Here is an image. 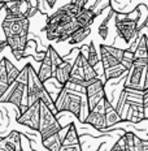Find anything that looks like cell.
Returning <instances> with one entry per match:
<instances>
[{"mask_svg":"<svg viewBox=\"0 0 148 151\" xmlns=\"http://www.w3.org/2000/svg\"><path fill=\"white\" fill-rule=\"evenodd\" d=\"M79 136H78V130L74 124H69L66 127V133L65 137H62V145L64 146H70V145H79Z\"/></svg>","mask_w":148,"mask_h":151,"instance_id":"18","label":"cell"},{"mask_svg":"<svg viewBox=\"0 0 148 151\" xmlns=\"http://www.w3.org/2000/svg\"><path fill=\"white\" fill-rule=\"evenodd\" d=\"M39 104L40 100H36L35 103H33L31 106L27 107L25 109V112L18 115L17 117L18 124L33 129V130H38L39 129Z\"/></svg>","mask_w":148,"mask_h":151,"instance_id":"9","label":"cell"},{"mask_svg":"<svg viewBox=\"0 0 148 151\" xmlns=\"http://www.w3.org/2000/svg\"><path fill=\"white\" fill-rule=\"evenodd\" d=\"M111 151H130L126 147V145H125V142H124V139H122V137L119 138V139L116 142V145L111 149Z\"/></svg>","mask_w":148,"mask_h":151,"instance_id":"27","label":"cell"},{"mask_svg":"<svg viewBox=\"0 0 148 151\" xmlns=\"http://www.w3.org/2000/svg\"><path fill=\"white\" fill-rule=\"evenodd\" d=\"M148 89V63L144 68V74H143V83H142V91Z\"/></svg>","mask_w":148,"mask_h":151,"instance_id":"29","label":"cell"},{"mask_svg":"<svg viewBox=\"0 0 148 151\" xmlns=\"http://www.w3.org/2000/svg\"><path fill=\"white\" fill-rule=\"evenodd\" d=\"M4 59V67H5V72H7V77H8V83H12L16 78L18 77L20 74L21 69H18L16 65L12 63L9 59L7 58H3Z\"/></svg>","mask_w":148,"mask_h":151,"instance_id":"21","label":"cell"},{"mask_svg":"<svg viewBox=\"0 0 148 151\" xmlns=\"http://www.w3.org/2000/svg\"><path fill=\"white\" fill-rule=\"evenodd\" d=\"M142 100H143V108H144V107L148 106V89L143 90V93H142Z\"/></svg>","mask_w":148,"mask_h":151,"instance_id":"31","label":"cell"},{"mask_svg":"<svg viewBox=\"0 0 148 151\" xmlns=\"http://www.w3.org/2000/svg\"><path fill=\"white\" fill-rule=\"evenodd\" d=\"M36 74H38L39 80L42 81L43 83L48 82V81L53 77V69H52L51 59H49L48 52H46V55H44V58H43V60L40 61V68H39V70L36 72Z\"/></svg>","mask_w":148,"mask_h":151,"instance_id":"14","label":"cell"},{"mask_svg":"<svg viewBox=\"0 0 148 151\" xmlns=\"http://www.w3.org/2000/svg\"><path fill=\"white\" fill-rule=\"evenodd\" d=\"M83 122L91 125L92 128L97 129V130H105L108 128L105 121V112H104V100L100 102L94 109H91Z\"/></svg>","mask_w":148,"mask_h":151,"instance_id":"10","label":"cell"},{"mask_svg":"<svg viewBox=\"0 0 148 151\" xmlns=\"http://www.w3.org/2000/svg\"><path fill=\"white\" fill-rule=\"evenodd\" d=\"M133 63H134V52L130 51V50H125L122 60H121V65L126 70H129V69L133 67Z\"/></svg>","mask_w":148,"mask_h":151,"instance_id":"26","label":"cell"},{"mask_svg":"<svg viewBox=\"0 0 148 151\" xmlns=\"http://www.w3.org/2000/svg\"><path fill=\"white\" fill-rule=\"evenodd\" d=\"M59 151H82L81 143L79 145H70V146H64L62 145Z\"/></svg>","mask_w":148,"mask_h":151,"instance_id":"28","label":"cell"},{"mask_svg":"<svg viewBox=\"0 0 148 151\" xmlns=\"http://www.w3.org/2000/svg\"><path fill=\"white\" fill-rule=\"evenodd\" d=\"M86 60L91 67H95L97 63L100 61V52H97L96 46L94 42H91L89 45V51H87V55H86Z\"/></svg>","mask_w":148,"mask_h":151,"instance_id":"23","label":"cell"},{"mask_svg":"<svg viewBox=\"0 0 148 151\" xmlns=\"http://www.w3.org/2000/svg\"><path fill=\"white\" fill-rule=\"evenodd\" d=\"M26 96H27V107L35 103L36 100H40L48 107L51 111L57 116V111H56L55 103L48 93L44 83L39 80L36 74V70L31 64H27V85H26Z\"/></svg>","mask_w":148,"mask_h":151,"instance_id":"2","label":"cell"},{"mask_svg":"<svg viewBox=\"0 0 148 151\" xmlns=\"http://www.w3.org/2000/svg\"><path fill=\"white\" fill-rule=\"evenodd\" d=\"M53 103H55L57 113L69 111L77 119H79L82 106H83V99L74 90L68 89L66 86H62V89L57 93V99L53 100Z\"/></svg>","mask_w":148,"mask_h":151,"instance_id":"3","label":"cell"},{"mask_svg":"<svg viewBox=\"0 0 148 151\" xmlns=\"http://www.w3.org/2000/svg\"><path fill=\"white\" fill-rule=\"evenodd\" d=\"M99 50H100V61H102L104 69H111L121 64L125 50L116 48V47L108 45H102L99 47Z\"/></svg>","mask_w":148,"mask_h":151,"instance_id":"8","label":"cell"},{"mask_svg":"<svg viewBox=\"0 0 148 151\" xmlns=\"http://www.w3.org/2000/svg\"><path fill=\"white\" fill-rule=\"evenodd\" d=\"M114 16V12L111 11V13L107 16L105 18H104V21L102 22V25L99 26V29H97V33H99V35L103 38V39H107L108 38V34H109V27H108V22L111 21V18Z\"/></svg>","mask_w":148,"mask_h":151,"instance_id":"25","label":"cell"},{"mask_svg":"<svg viewBox=\"0 0 148 151\" xmlns=\"http://www.w3.org/2000/svg\"><path fill=\"white\" fill-rule=\"evenodd\" d=\"M74 18H75V22L78 24L79 27H90L91 25L94 24V21H95L96 14L94 13L91 9L83 8Z\"/></svg>","mask_w":148,"mask_h":151,"instance_id":"16","label":"cell"},{"mask_svg":"<svg viewBox=\"0 0 148 151\" xmlns=\"http://www.w3.org/2000/svg\"><path fill=\"white\" fill-rule=\"evenodd\" d=\"M21 136L20 132L13 130L7 137L0 138V149L4 151H21Z\"/></svg>","mask_w":148,"mask_h":151,"instance_id":"12","label":"cell"},{"mask_svg":"<svg viewBox=\"0 0 148 151\" xmlns=\"http://www.w3.org/2000/svg\"><path fill=\"white\" fill-rule=\"evenodd\" d=\"M62 130V129H61ZM61 130L57 132V133L52 134V136L42 139L43 146L46 147L48 151H59L60 147L62 146V137H61Z\"/></svg>","mask_w":148,"mask_h":151,"instance_id":"17","label":"cell"},{"mask_svg":"<svg viewBox=\"0 0 148 151\" xmlns=\"http://www.w3.org/2000/svg\"><path fill=\"white\" fill-rule=\"evenodd\" d=\"M84 95H86V104L90 112L100 102H103L104 98H107L105 89H104V82L100 78H96L92 82L87 83V86L84 87Z\"/></svg>","mask_w":148,"mask_h":151,"instance_id":"6","label":"cell"},{"mask_svg":"<svg viewBox=\"0 0 148 151\" xmlns=\"http://www.w3.org/2000/svg\"><path fill=\"white\" fill-rule=\"evenodd\" d=\"M0 151H4V150H1V149H0Z\"/></svg>","mask_w":148,"mask_h":151,"instance_id":"36","label":"cell"},{"mask_svg":"<svg viewBox=\"0 0 148 151\" xmlns=\"http://www.w3.org/2000/svg\"><path fill=\"white\" fill-rule=\"evenodd\" d=\"M26 85H27V64L21 69L18 77L12 83H9L7 90L0 96V103H11L20 111V115L27 108V96H26Z\"/></svg>","mask_w":148,"mask_h":151,"instance_id":"1","label":"cell"},{"mask_svg":"<svg viewBox=\"0 0 148 151\" xmlns=\"http://www.w3.org/2000/svg\"><path fill=\"white\" fill-rule=\"evenodd\" d=\"M143 112H144V119H148V106L143 108Z\"/></svg>","mask_w":148,"mask_h":151,"instance_id":"34","label":"cell"},{"mask_svg":"<svg viewBox=\"0 0 148 151\" xmlns=\"http://www.w3.org/2000/svg\"><path fill=\"white\" fill-rule=\"evenodd\" d=\"M21 151H24V150H22V149H21Z\"/></svg>","mask_w":148,"mask_h":151,"instance_id":"37","label":"cell"},{"mask_svg":"<svg viewBox=\"0 0 148 151\" xmlns=\"http://www.w3.org/2000/svg\"><path fill=\"white\" fill-rule=\"evenodd\" d=\"M104 112H105V121H107V127H113V125L121 122V115L118 113V111L116 109V107L112 106V103L109 102L108 98L104 99Z\"/></svg>","mask_w":148,"mask_h":151,"instance_id":"15","label":"cell"},{"mask_svg":"<svg viewBox=\"0 0 148 151\" xmlns=\"http://www.w3.org/2000/svg\"><path fill=\"white\" fill-rule=\"evenodd\" d=\"M11 1H21V0H11Z\"/></svg>","mask_w":148,"mask_h":151,"instance_id":"35","label":"cell"},{"mask_svg":"<svg viewBox=\"0 0 148 151\" xmlns=\"http://www.w3.org/2000/svg\"><path fill=\"white\" fill-rule=\"evenodd\" d=\"M116 16V30L117 34L122 39L125 40V43H130L131 40H134L135 38L139 35V31L137 29V20L129 18L127 13H119V12H114Z\"/></svg>","mask_w":148,"mask_h":151,"instance_id":"5","label":"cell"},{"mask_svg":"<svg viewBox=\"0 0 148 151\" xmlns=\"http://www.w3.org/2000/svg\"><path fill=\"white\" fill-rule=\"evenodd\" d=\"M90 34H91V27H78V29L69 37V39L66 42L69 45H79V43H82L84 39H87V38L90 37Z\"/></svg>","mask_w":148,"mask_h":151,"instance_id":"19","label":"cell"},{"mask_svg":"<svg viewBox=\"0 0 148 151\" xmlns=\"http://www.w3.org/2000/svg\"><path fill=\"white\" fill-rule=\"evenodd\" d=\"M9 86L8 83V77H7V72H5V67H4V59H0V96L3 95L7 87Z\"/></svg>","mask_w":148,"mask_h":151,"instance_id":"24","label":"cell"},{"mask_svg":"<svg viewBox=\"0 0 148 151\" xmlns=\"http://www.w3.org/2000/svg\"><path fill=\"white\" fill-rule=\"evenodd\" d=\"M44 3H46V5H48L49 8H53L55 4L57 3V0H44Z\"/></svg>","mask_w":148,"mask_h":151,"instance_id":"32","label":"cell"},{"mask_svg":"<svg viewBox=\"0 0 148 151\" xmlns=\"http://www.w3.org/2000/svg\"><path fill=\"white\" fill-rule=\"evenodd\" d=\"M126 73H127V70L119 64L114 68L104 69V78H105V81L114 80V78H118V77H121V76H126Z\"/></svg>","mask_w":148,"mask_h":151,"instance_id":"22","label":"cell"},{"mask_svg":"<svg viewBox=\"0 0 148 151\" xmlns=\"http://www.w3.org/2000/svg\"><path fill=\"white\" fill-rule=\"evenodd\" d=\"M78 53H79V48H75L73 50L69 56L66 58H62V61L59 64V67L56 68L55 73H53V78H55L57 82L64 86L65 83L68 82L69 77H70V73H71V69H73V65H74V61L77 59Z\"/></svg>","mask_w":148,"mask_h":151,"instance_id":"7","label":"cell"},{"mask_svg":"<svg viewBox=\"0 0 148 151\" xmlns=\"http://www.w3.org/2000/svg\"><path fill=\"white\" fill-rule=\"evenodd\" d=\"M138 11V20H137V29L140 33L142 29H144V26L148 24V8L147 5L140 4L137 8Z\"/></svg>","mask_w":148,"mask_h":151,"instance_id":"20","label":"cell"},{"mask_svg":"<svg viewBox=\"0 0 148 151\" xmlns=\"http://www.w3.org/2000/svg\"><path fill=\"white\" fill-rule=\"evenodd\" d=\"M7 47H8V46H7V42H5V40H3V39H0V53L4 51Z\"/></svg>","mask_w":148,"mask_h":151,"instance_id":"33","label":"cell"},{"mask_svg":"<svg viewBox=\"0 0 148 151\" xmlns=\"http://www.w3.org/2000/svg\"><path fill=\"white\" fill-rule=\"evenodd\" d=\"M62 129V125L57 120V116L47 107L43 102L39 104V132L42 139L57 133Z\"/></svg>","mask_w":148,"mask_h":151,"instance_id":"4","label":"cell"},{"mask_svg":"<svg viewBox=\"0 0 148 151\" xmlns=\"http://www.w3.org/2000/svg\"><path fill=\"white\" fill-rule=\"evenodd\" d=\"M71 4H74L75 7H78L79 9H83L84 7H86L87 4V0H71Z\"/></svg>","mask_w":148,"mask_h":151,"instance_id":"30","label":"cell"},{"mask_svg":"<svg viewBox=\"0 0 148 151\" xmlns=\"http://www.w3.org/2000/svg\"><path fill=\"white\" fill-rule=\"evenodd\" d=\"M144 68L139 65L133 64V67L126 73V81L124 85V89H131V90H139L142 91V83H143V74Z\"/></svg>","mask_w":148,"mask_h":151,"instance_id":"11","label":"cell"},{"mask_svg":"<svg viewBox=\"0 0 148 151\" xmlns=\"http://www.w3.org/2000/svg\"><path fill=\"white\" fill-rule=\"evenodd\" d=\"M73 20H74L73 16H70L66 11H64L62 8H59L53 14H51L49 17H47L46 24L55 25V26H64V25L71 22Z\"/></svg>","mask_w":148,"mask_h":151,"instance_id":"13","label":"cell"}]
</instances>
